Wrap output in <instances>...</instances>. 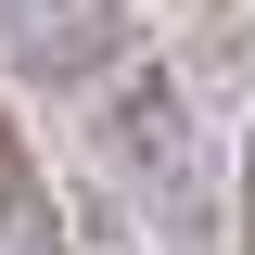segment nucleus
<instances>
[{
	"label": "nucleus",
	"instance_id": "f257e3e1",
	"mask_svg": "<svg viewBox=\"0 0 255 255\" xmlns=\"http://www.w3.org/2000/svg\"><path fill=\"white\" fill-rule=\"evenodd\" d=\"M0 64L26 90H102L128 64V0H0Z\"/></svg>",
	"mask_w": 255,
	"mask_h": 255
},
{
	"label": "nucleus",
	"instance_id": "7ed1b4c3",
	"mask_svg": "<svg viewBox=\"0 0 255 255\" xmlns=\"http://www.w3.org/2000/svg\"><path fill=\"white\" fill-rule=\"evenodd\" d=\"M102 140H115V166L140 179V166H179L191 115H179V90H166L153 64H128V77H115V102H102Z\"/></svg>",
	"mask_w": 255,
	"mask_h": 255
},
{
	"label": "nucleus",
	"instance_id": "f03ea898",
	"mask_svg": "<svg viewBox=\"0 0 255 255\" xmlns=\"http://www.w3.org/2000/svg\"><path fill=\"white\" fill-rule=\"evenodd\" d=\"M0 255H64V204H51V166H38V140L13 128V102H0Z\"/></svg>",
	"mask_w": 255,
	"mask_h": 255
},
{
	"label": "nucleus",
	"instance_id": "20e7f679",
	"mask_svg": "<svg viewBox=\"0 0 255 255\" xmlns=\"http://www.w3.org/2000/svg\"><path fill=\"white\" fill-rule=\"evenodd\" d=\"M243 255H255V153H243Z\"/></svg>",
	"mask_w": 255,
	"mask_h": 255
}]
</instances>
